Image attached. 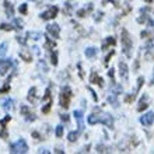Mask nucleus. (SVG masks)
Listing matches in <instances>:
<instances>
[{"mask_svg":"<svg viewBox=\"0 0 154 154\" xmlns=\"http://www.w3.org/2000/svg\"><path fill=\"white\" fill-rule=\"evenodd\" d=\"M105 123L106 126H109V128H112V125H114V119H112V116L108 114H104V112H101V114H91L88 116V123L90 125H95V123Z\"/></svg>","mask_w":154,"mask_h":154,"instance_id":"nucleus-1","label":"nucleus"},{"mask_svg":"<svg viewBox=\"0 0 154 154\" xmlns=\"http://www.w3.org/2000/svg\"><path fill=\"white\" fill-rule=\"evenodd\" d=\"M133 46V42H132V38H130L129 32L126 31V29H122V49H123V52L128 57L132 56V53H130V49Z\"/></svg>","mask_w":154,"mask_h":154,"instance_id":"nucleus-2","label":"nucleus"},{"mask_svg":"<svg viewBox=\"0 0 154 154\" xmlns=\"http://www.w3.org/2000/svg\"><path fill=\"white\" fill-rule=\"evenodd\" d=\"M28 151V144L25 143V140L20 139L18 142L13 143L11 146H10V153L13 154H18V153H27Z\"/></svg>","mask_w":154,"mask_h":154,"instance_id":"nucleus-3","label":"nucleus"},{"mask_svg":"<svg viewBox=\"0 0 154 154\" xmlns=\"http://www.w3.org/2000/svg\"><path fill=\"white\" fill-rule=\"evenodd\" d=\"M70 98H72V91L69 87H63L60 93V106L62 108H67L70 104Z\"/></svg>","mask_w":154,"mask_h":154,"instance_id":"nucleus-4","label":"nucleus"},{"mask_svg":"<svg viewBox=\"0 0 154 154\" xmlns=\"http://www.w3.org/2000/svg\"><path fill=\"white\" fill-rule=\"evenodd\" d=\"M140 122H142V125H144V126H151L154 122V112H147V114H144L140 118Z\"/></svg>","mask_w":154,"mask_h":154,"instance_id":"nucleus-5","label":"nucleus"},{"mask_svg":"<svg viewBox=\"0 0 154 154\" xmlns=\"http://www.w3.org/2000/svg\"><path fill=\"white\" fill-rule=\"evenodd\" d=\"M57 14V7H51L49 10H46V11H44L42 14H41V17L44 18V20H52V18H55Z\"/></svg>","mask_w":154,"mask_h":154,"instance_id":"nucleus-6","label":"nucleus"},{"mask_svg":"<svg viewBox=\"0 0 154 154\" xmlns=\"http://www.w3.org/2000/svg\"><path fill=\"white\" fill-rule=\"evenodd\" d=\"M46 31H48L53 38H59V35H60V28H59L57 24H49L48 27H46Z\"/></svg>","mask_w":154,"mask_h":154,"instance_id":"nucleus-7","label":"nucleus"},{"mask_svg":"<svg viewBox=\"0 0 154 154\" xmlns=\"http://www.w3.org/2000/svg\"><path fill=\"white\" fill-rule=\"evenodd\" d=\"M11 59H3V60H0V74H6L10 69V66H11Z\"/></svg>","mask_w":154,"mask_h":154,"instance_id":"nucleus-8","label":"nucleus"},{"mask_svg":"<svg viewBox=\"0 0 154 154\" xmlns=\"http://www.w3.org/2000/svg\"><path fill=\"white\" fill-rule=\"evenodd\" d=\"M119 74H121V79L123 81H128V77H129V73H128V66H126L125 62H121L119 63Z\"/></svg>","mask_w":154,"mask_h":154,"instance_id":"nucleus-9","label":"nucleus"},{"mask_svg":"<svg viewBox=\"0 0 154 154\" xmlns=\"http://www.w3.org/2000/svg\"><path fill=\"white\" fill-rule=\"evenodd\" d=\"M149 102H150V97H149L147 94H144L142 97V100H140V102H139V106H137L139 112H142L143 109H146L147 106H149Z\"/></svg>","mask_w":154,"mask_h":154,"instance_id":"nucleus-10","label":"nucleus"},{"mask_svg":"<svg viewBox=\"0 0 154 154\" xmlns=\"http://www.w3.org/2000/svg\"><path fill=\"white\" fill-rule=\"evenodd\" d=\"M74 118H76L77 123H79V129L80 132L84 130V123H83V112L81 111H74Z\"/></svg>","mask_w":154,"mask_h":154,"instance_id":"nucleus-11","label":"nucleus"},{"mask_svg":"<svg viewBox=\"0 0 154 154\" xmlns=\"http://www.w3.org/2000/svg\"><path fill=\"white\" fill-rule=\"evenodd\" d=\"M45 100H46V105H45V108H42V112H49V109H51V105H52V100H51V90H46V94H45Z\"/></svg>","mask_w":154,"mask_h":154,"instance_id":"nucleus-12","label":"nucleus"},{"mask_svg":"<svg viewBox=\"0 0 154 154\" xmlns=\"http://www.w3.org/2000/svg\"><path fill=\"white\" fill-rule=\"evenodd\" d=\"M90 81H91V83H94V84H98L100 87H102V83H104L101 77H100V76L97 74V72H93V73H91V77H90Z\"/></svg>","mask_w":154,"mask_h":154,"instance_id":"nucleus-13","label":"nucleus"},{"mask_svg":"<svg viewBox=\"0 0 154 154\" xmlns=\"http://www.w3.org/2000/svg\"><path fill=\"white\" fill-rule=\"evenodd\" d=\"M21 114L25 115L28 121H34V119H35V115L31 114V112H29V109H28V106H25V105L21 106Z\"/></svg>","mask_w":154,"mask_h":154,"instance_id":"nucleus-14","label":"nucleus"},{"mask_svg":"<svg viewBox=\"0 0 154 154\" xmlns=\"http://www.w3.org/2000/svg\"><path fill=\"white\" fill-rule=\"evenodd\" d=\"M4 7H6V13H7L8 17H13V16H14V10H13V6L8 3L7 0H4Z\"/></svg>","mask_w":154,"mask_h":154,"instance_id":"nucleus-15","label":"nucleus"},{"mask_svg":"<svg viewBox=\"0 0 154 154\" xmlns=\"http://www.w3.org/2000/svg\"><path fill=\"white\" fill-rule=\"evenodd\" d=\"M10 80H11V77H8L7 81L4 83V85L0 88V94H4V93H7L8 90H10Z\"/></svg>","mask_w":154,"mask_h":154,"instance_id":"nucleus-16","label":"nucleus"},{"mask_svg":"<svg viewBox=\"0 0 154 154\" xmlns=\"http://www.w3.org/2000/svg\"><path fill=\"white\" fill-rule=\"evenodd\" d=\"M95 55H97V49H95V48L85 49V56H87V57H94Z\"/></svg>","mask_w":154,"mask_h":154,"instance_id":"nucleus-17","label":"nucleus"},{"mask_svg":"<svg viewBox=\"0 0 154 154\" xmlns=\"http://www.w3.org/2000/svg\"><path fill=\"white\" fill-rule=\"evenodd\" d=\"M79 134H80V132H70V133L67 134V139H69V142H76L77 137H79Z\"/></svg>","mask_w":154,"mask_h":154,"instance_id":"nucleus-18","label":"nucleus"},{"mask_svg":"<svg viewBox=\"0 0 154 154\" xmlns=\"http://www.w3.org/2000/svg\"><path fill=\"white\" fill-rule=\"evenodd\" d=\"M20 56L23 57L25 62H31V59H32V56H31V55H29L27 51H21V52H20Z\"/></svg>","mask_w":154,"mask_h":154,"instance_id":"nucleus-19","label":"nucleus"},{"mask_svg":"<svg viewBox=\"0 0 154 154\" xmlns=\"http://www.w3.org/2000/svg\"><path fill=\"white\" fill-rule=\"evenodd\" d=\"M3 108L6 111H10L13 108V100H6V101L3 102Z\"/></svg>","mask_w":154,"mask_h":154,"instance_id":"nucleus-20","label":"nucleus"},{"mask_svg":"<svg viewBox=\"0 0 154 154\" xmlns=\"http://www.w3.org/2000/svg\"><path fill=\"white\" fill-rule=\"evenodd\" d=\"M109 45H115V39H114V38H112V37H111V38H108V39L105 41V44L102 45V49H106V48H108V46H109Z\"/></svg>","mask_w":154,"mask_h":154,"instance_id":"nucleus-21","label":"nucleus"},{"mask_svg":"<svg viewBox=\"0 0 154 154\" xmlns=\"http://www.w3.org/2000/svg\"><path fill=\"white\" fill-rule=\"evenodd\" d=\"M35 93H37V88H35V87L29 90V94H28V100H29V101H35Z\"/></svg>","mask_w":154,"mask_h":154,"instance_id":"nucleus-22","label":"nucleus"},{"mask_svg":"<svg viewBox=\"0 0 154 154\" xmlns=\"http://www.w3.org/2000/svg\"><path fill=\"white\" fill-rule=\"evenodd\" d=\"M6 52H7V44H2L0 45V57L4 56Z\"/></svg>","mask_w":154,"mask_h":154,"instance_id":"nucleus-23","label":"nucleus"},{"mask_svg":"<svg viewBox=\"0 0 154 154\" xmlns=\"http://www.w3.org/2000/svg\"><path fill=\"white\" fill-rule=\"evenodd\" d=\"M0 27H2V29H4V31H11V29L14 28L11 24H2Z\"/></svg>","mask_w":154,"mask_h":154,"instance_id":"nucleus-24","label":"nucleus"},{"mask_svg":"<svg viewBox=\"0 0 154 154\" xmlns=\"http://www.w3.org/2000/svg\"><path fill=\"white\" fill-rule=\"evenodd\" d=\"M62 134H63V126L59 125L56 128V136H57V137H62Z\"/></svg>","mask_w":154,"mask_h":154,"instance_id":"nucleus-25","label":"nucleus"},{"mask_svg":"<svg viewBox=\"0 0 154 154\" xmlns=\"http://www.w3.org/2000/svg\"><path fill=\"white\" fill-rule=\"evenodd\" d=\"M20 13H23V14H25V13H27V4H21L20 6Z\"/></svg>","mask_w":154,"mask_h":154,"instance_id":"nucleus-26","label":"nucleus"},{"mask_svg":"<svg viewBox=\"0 0 154 154\" xmlns=\"http://www.w3.org/2000/svg\"><path fill=\"white\" fill-rule=\"evenodd\" d=\"M108 101H109V102H112V104H114L115 106H118V102H116V100H115V97H114V95H112V97H109V98H108Z\"/></svg>","mask_w":154,"mask_h":154,"instance_id":"nucleus-27","label":"nucleus"},{"mask_svg":"<svg viewBox=\"0 0 154 154\" xmlns=\"http://www.w3.org/2000/svg\"><path fill=\"white\" fill-rule=\"evenodd\" d=\"M55 42H52V41H49V39H46V46H48V48H53V46H55Z\"/></svg>","mask_w":154,"mask_h":154,"instance_id":"nucleus-28","label":"nucleus"},{"mask_svg":"<svg viewBox=\"0 0 154 154\" xmlns=\"http://www.w3.org/2000/svg\"><path fill=\"white\" fill-rule=\"evenodd\" d=\"M52 63H53V65H57V57H56V53H52Z\"/></svg>","mask_w":154,"mask_h":154,"instance_id":"nucleus-29","label":"nucleus"},{"mask_svg":"<svg viewBox=\"0 0 154 154\" xmlns=\"http://www.w3.org/2000/svg\"><path fill=\"white\" fill-rule=\"evenodd\" d=\"M60 116H62V121L69 122V116H67V115H60Z\"/></svg>","mask_w":154,"mask_h":154,"instance_id":"nucleus-30","label":"nucleus"},{"mask_svg":"<svg viewBox=\"0 0 154 154\" xmlns=\"http://www.w3.org/2000/svg\"><path fill=\"white\" fill-rule=\"evenodd\" d=\"M108 76H109L111 79H112V77H114V70H112V69H111L109 72H108Z\"/></svg>","mask_w":154,"mask_h":154,"instance_id":"nucleus-31","label":"nucleus"},{"mask_svg":"<svg viewBox=\"0 0 154 154\" xmlns=\"http://www.w3.org/2000/svg\"><path fill=\"white\" fill-rule=\"evenodd\" d=\"M146 2H149V3H151V0H146Z\"/></svg>","mask_w":154,"mask_h":154,"instance_id":"nucleus-32","label":"nucleus"}]
</instances>
